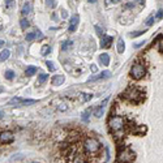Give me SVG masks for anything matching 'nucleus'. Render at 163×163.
I'll use <instances>...</instances> for the list:
<instances>
[{
	"instance_id": "f257e3e1",
	"label": "nucleus",
	"mask_w": 163,
	"mask_h": 163,
	"mask_svg": "<svg viewBox=\"0 0 163 163\" xmlns=\"http://www.w3.org/2000/svg\"><path fill=\"white\" fill-rule=\"evenodd\" d=\"M121 97H123L124 99L132 102V103H140L142 101L144 94H142L141 90H138L137 88H135V86H129V88L121 94Z\"/></svg>"
},
{
	"instance_id": "f03ea898",
	"label": "nucleus",
	"mask_w": 163,
	"mask_h": 163,
	"mask_svg": "<svg viewBox=\"0 0 163 163\" xmlns=\"http://www.w3.org/2000/svg\"><path fill=\"white\" fill-rule=\"evenodd\" d=\"M84 149L88 151V153L94 154V153H97V151L101 149V144H99V141H98L97 138L88 137L85 140V142H84Z\"/></svg>"
},
{
	"instance_id": "7ed1b4c3",
	"label": "nucleus",
	"mask_w": 163,
	"mask_h": 163,
	"mask_svg": "<svg viewBox=\"0 0 163 163\" xmlns=\"http://www.w3.org/2000/svg\"><path fill=\"white\" fill-rule=\"evenodd\" d=\"M108 127L110 129L112 132H118V131H121L124 128V120L121 116H118V115H114L112 118H110L108 120Z\"/></svg>"
},
{
	"instance_id": "20e7f679",
	"label": "nucleus",
	"mask_w": 163,
	"mask_h": 163,
	"mask_svg": "<svg viewBox=\"0 0 163 163\" xmlns=\"http://www.w3.org/2000/svg\"><path fill=\"white\" fill-rule=\"evenodd\" d=\"M145 73H146V69H145V67L140 63H136L131 69V76H132L133 80H141L145 76Z\"/></svg>"
},
{
	"instance_id": "39448f33",
	"label": "nucleus",
	"mask_w": 163,
	"mask_h": 163,
	"mask_svg": "<svg viewBox=\"0 0 163 163\" xmlns=\"http://www.w3.org/2000/svg\"><path fill=\"white\" fill-rule=\"evenodd\" d=\"M133 159H135V154L131 149H123L118 155V161L120 163H132Z\"/></svg>"
},
{
	"instance_id": "423d86ee",
	"label": "nucleus",
	"mask_w": 163,
	"mask_h": 163,
	"mask_svg": "<svg viewBox=\"0 0 163 163\" xmlns=\"http://www.w3.org/2000/svg\"><path fill=\"white\" fill-rule=\"evenodd\" d=\"M68 157H69V158H68L69 163H84L85 162V155L81 153L80 150L71 149V150H69Z\"/></svg>"
},
{
	"instance_id": "0eeeda50",
	"label": "nucleus",
	"mask_w": 163,
	"mask_h": 163,
	"mask_svg": "<svg viewBox=\"0 0 163 163\" xmlns=\"http://www.w3.org/2000/svg\"><path fill=\"white\" fill-rule=\"evenodd\" d=\"M13 140H15V136L10 131H4L0 133V142L2 144H10Z\"/></svg>"
},
{
	"instance_id": "6e6552de",
	"label": "nucleus",
	"mask_w": 163,
	"mask_h": 163,
	"mask_svg": "<svg viewBox=\"0 0 163 163\" xmlns=\"http://www.w3.org/2000/svg\"><path fill=\"white\" fill-rule=\"evenodd\" d=\"M78 22H80V16H78V15L72 16L71 20H69L68 30H69V31H76V29H77V26H78Z\"/></svg>"
},
{
	"instance_id": "1a4fd4ad",
	"label": "nucleus",
	"mask_w": 163,
	"mask_h": 163,
	"mask_svg": "<svg viewBox=\"0 0 163 163\" xmlns=\"http://www.w3.org/2000/svg\"><path fill=\"white\" fill-rule=\"evenodd\" d=\"M110 76H111V73H110L108 71H104V72H101L97 76H93V77H90L88 81L89 82H93V81H98V80H103V78H108Z\"/></svg>"
},
{
	"instance_id": "9d476101",
	"label": "nucleus",
	"mask_w": 163,
	"mask_h": 163,
	"mask_svg": "<svg viewBox=\"0 0 163 163\" xmlns=\"http://www.w3.org/2000/svg\"><path fill=\"white\" fill-rule=\"evenodd\" d=\"M111 44H112V37L104 36L101 39V48H108V47H111Z\"/></svg>"
},
{
	"instance_id": "9b49d317",
	"label": "nucleus",
	"mask_w": 163,
	"mask_h": 163,
	"mask_svg": "<svg viewBox=\"0 0 163 163\" xmlns=\"http://www.w3.org/2000/svg\"><path fill=\"white\" fill-rule=\"evenodd\" d=\"M64 80H65V78H64V76H55V77L54 78H52V85H54V86H60V85H63L64 84Z\"/></svg>"
},
{
	"instance_id": "f8f14e48",
	"label": "nucleus",
	"mask_w": 163,
	"mask_h": 163,
	"mask_svg": "<svg viewBox=\"0 0 163 163\" xmlns=\"http://www.w3.org/2000/svg\"><path fill=\"white\" fill-rule=\"evenodd\" d=\"M99 61L103 64V65H108V64H110V56H108V54H101Z\"/></svg>"
},
{
	"instance_id": "ddd939ff",
	"label": "nucleus",
	"mask_w": 163,
	"mask_h": 163,
	"mask_svg": "<svg viewBox=\"0 0 163 163\" xmlns=\"http://www.w3.org/2000/svg\"><path fill=\"white\" fill-rule=\"evenodd\" d=\"M10 56V51L9 50H3L0 52V61H5Z\"/></svg>"
},
{
	"instance_id": "4468645a",
	"label": "nucleus",
	"mask_w": 163,
	"mask_h": 163,
	"mask_svg": "<svg viewBox=\"0 0 163 163\" xmlns=\"http://www.w3.org/2000/svg\"><path fill=\"white\" fill-rule=\"evenodd\" d=\"M124 51H125V42L123 39H119V42H118V52H119V54H123Z\"/></svg>"
},
{
	"instance_id": "2eb2a0df",
	"label": "nucleus",
	"mask_w": 163,
	"mask_h": 163,
	"mask_svg": "<svg viewBox=\"0 0 163 163\" xmlns=\"http://www.w3.org/2000/svg\"><path fill=\"white\" fill-rule=\"evenodd\" d=\"M30 10H31V4L30 3H25L24 7H22V15L26 16V15L30 13Z\"/></svg>"
},
{
	"instance_id": "dca6fc26",
	"label": "nucleus",
	"mask_w": 163,
	"mask_h": 163,
	"mask_svg": "<svg viewBox=\"0 0 163 163\" xmlns=\"http://www.w3.org/2000/svg\"><path fill=\"white\" fill-rule=\"evenodd\" d=\"M46 80H48V74L47 73H40L38 76V84H43Z\"/></svg>"
},
{
	"instance_id": "f3484780",
	"label": "nucleus",
	"mask_w": 163,
	"mask_h": 163,
	"mask_svg": "<svg viewBox=\"0 0 163 163\" xmlns=\"http://www.w3.org/2000/svg\"><path fill=\"white\" fill-rule=\"evenodd\" d=\"M36 72H37V68H36V67H33V65L27 67V68H26V71H25L26 76H33V74L36 73Z\"/></svg>"
},
{
	"instance_id": "a211bd4d",
	"label": "nucleus",
	"mask_w": 163,
	"mask_h": 163,
	"mask_svg": "<svg viewBox=\"0 0 163 163\" xmlns=\"http://www.w3.org/2000/svg\"><path fill=\"white\" fill-rule=\"evenodd\" d=\"M50 52H51V47H50V46H48V44H46V46H43V47H42V50H40V54H42L43 56H46V55H48V54H50Z\"/></svg>"
},
{
	"instance_id": "6ab92c4d",
	"label": "nucleus",
	"mask_w": 163,
	"mask_h": 163,
	"mask_svg": "<svg viewBox=\"0 0 163 163\" xmlns=\"http://www.w3.org/2000/svg\"><path fill=\"white\" fill-rule=\"evenodd\" d=\"M81 97H82V102H89L93 98V94H89V93H81Z\"/></svg>"
},
{
	"instance_id": "aec40b11",
	"label": "nucleus",
	"mask_w": 163,
	"mask_h": 163,
	"mask_svg": "<svg viewBox=\"0 0 163 163\" xmlns=\"http://www.w3.org/2000/svg\"><path fill=\"white\" fill-rule=\"evenodd\" d=\"M103 112H104V106H101V107H98V108L95 110V112H94L95 118H101V116L103 115Z\"/></svg>"
},
{
	"instance_id": "412c9836",
	"label": "nucleus",
	"mask_w": 163,
	"mask_h": 163,
	"mask_svg": "<svg viewBox=\"0 0 163 163\" xmlns=\"http://www.w3.org/2000/svg\"><path fill=\"white\" fill-rule=\"evenodd\" d=\"M91 112V110L90 108H88V110H86V111L82 114V121H84V123H88V121H89V114Z\"/></svg>"
},
{
	"instance_id": "4be33fe9",
	"label": "nucleus",
	"mask_w": 163,
	"mask_h": 163,
	"mask_svg": "<svg viewBox=\"0 0 163 163\" xmlns=\"http://www.w3.org/2000/svg\"><path fill=\"white\" fill-rule=\"evenodd\" d=\"M20 25H21V29H22V30H26V29L29 27V22H27L26 19H22V20L20 21Z\"/></svg>"
},
{
	"instance_id": "5701e85b",
	"label": "nucleus",
	"mask_w": 163,
	"mask_h": 163,
	"mask_svg": "<svg viewBox=\"0 0 163 163\" xmlns=\"http://www.w3.org/2000/svg\"><path fill=\"white\" fill-rule=\"evenodd\" d=\"M21 102H22V98H17V97H15V98H12V99L9 101V104H21Z\"/></svg>"
},
{
	"instance_id": "b1692460",
	"label": "nucleus",
	"mask_w": 163,
	"mask_h": 163,
	"mask_svg": "<svg viewBox=\"0 0 163 163\" xmlns=\"http://www.w3.org/2000/svg\"><path fill=\"white\" fill-rule=\"evenodd\" d=\"M154 20H155V17H154L153 15H151V16L148 17V20L145 21V24H146V26H151V25L154 24Z\"/></svg>"
},
{
	"instance_id": "393cba45",
	"label": "nucleus",
	"mask_w": 163,
	"mask_h": 163,
	"mask_svg": "<svg viewBox=\"0 0 163 163\" xmlns=\"http://www.w3.org/2000/svg\"><path fill=\"white\" fill-rule=\"evenodd\" d=\"M46 65H47V68H48V71H50V72H54V71H55V65H54V61H51V60H47V61H46Z\"/></svg>"
},
{
	"instance_id": "a878e982",
	"label": "nucleus",
	"mask_w": 163,
	"mask_h": 163,
	"mask_svg": "<svg viewBox=\"0 0 163 163\" xmlns=\"http://www.w3.org/2000/svg\"><path fill=\"white\" fill-rule=\"evenodd\" d=\"M144 33H145V30H137V31H135V33H131V34H129V37H131V38H136V37L142 36Z\"/></svg>"
},
{
	"instance_id": "bb28decb",
	"label": "nucleus",
	"mask_w": 163,
	"mask_h": 163,
	"mask_svg": "<svg viewBox=\"0 0 163 163\" xmlns=\"http://www.w3.org/2000/svg\"><path fill=\"white\" fill-rule=\"evenodd\" d=\"M72 44H73V43L71 42V40H69V42H64L63 46H61V50H63V51H65V50H68V48H71V47H72Z\"/></svg>"
},
{
	"instance_id": "cd10ccee",
	"label": "nucleus",
	"mask_w": 163,
	"mask_h": 163,
	"mask_svg": "<svg viewBox=\"0 0 163 163\" xmlns=\"http://www.w3.org/2000/svg\"><path fill=\"white\" fill-rule=\"evenodd\" d=\"M13 77H15V72L13 71H7V72H5V78H7V80H13Z\"/></svg>"
},
{
	"instance_id": "c85d7f7f",
	"label": "nucleus",
	"mask_w": 163,
	"mask_h": 163,
	"mask_svg": "<svg viewBox=\"0 0 163 163\" xmlns=\"http://www.w3.org/2000/svg\"><path fill=\"white\" fill-rule=\"evenodd\" d=\"M34 38H37L36 33H29L27 36H26V40H27V42H30V40H33Z\"/></svg>"
},
{
	"instance_id": "c756f323",
	"label": "nucleus",
	"mask_w": 163,
	"mask_h": 163,
	"mask_svg": "<svg viewBox=\"0 0 163 163\" xmlns=\"http://www.w3.org/2000/svg\"><path fill=\"white\" fill-rule=\"evenodd\" d=\"M145 132H146V128L145 127H140L137 131H135L136 135H142V133H145Z\"/></svg>"
},
{
	"instance_id": "7c9ffc66",
	"label": "nucleus",
	"mask_w": 163,
	"mask_h": 163,
	"mask_svg": "<svg viewBox=\"0 0 163 163\" xmlns=\"http://www.w3.org/2000/svg\"><path fill=\"white\" fill-rule=\"evenodd\" d=\"M46 5L48 8H54L55 7V0H46Z\"/></svg>"
},
{
	"instance_id": "2f4dec72",
	"label": "nucleus",
	"mask_w": 163,
	"mask_h": 163,
	"mask_svg": "<svg viewBox=\"0 0 163 163\" xmlns=\"http://www.w3.org/2000/svg\"><path fill=\"white\" fill-rule=\"evenodd\" d=\"M95 30H97V34H98V36H103V33H104V31H103V29H102V27H99V26L97 25V26H95Z\"/></svg>"
},
{
	"instance_id": "473e14b6",
	"label": "nucleus",
	"mask_w": 163,
	"mask_h": 163,
	"mask_svg": "<svg viewBox=\"0 0 163 163\" xmlns=\"http://www.w3.org/2000/svg\"><path fill=\"white\" fill-rule=\"evenodd\" d=\"M59 110H60V111H67L68 106H67L65 103H61V104H59Z\"/></svg>"
},
{
	"instance_id": "72a5a7b5",
	"label": "nucleus",
	"mask_w": 163,
	"mask_h": 163,
	"mask_svg": "<svg viewBox=\"0 0 163 163\" xmlns=\"http://www.w3.org/2000/svg\"><path fill=\"white\" fill-rule=\"evenodd\" d=\"M13 4H15V0H5V5H7V8H10Z\"/></svg>"
},
{
	"instance_id": "f704fd0d",
	"label": "nucleus",
	"mask_w": 163,
	"mask_h": 163,
	"mask_svg": "<svg viewBox=\"0 0 163 163\" xmlns=\"http://www.w3.org/2000/svg\"><path fill=\"white\" fill-rule=\"evenodd\" d=\"M157 17H158V19H163V9H159V10H158V13H157Z\"/></svg>"
},
{
	"instance_id": "c9c22d12",
	"label": "nucleus",
	"mask_w": 163,
	"mask_h": 163,
	"mask_svg": "<svg viewBox=\"0 0 163 163\" xmlns=\"http://www.w3.org/2000/svg\"><path fill=\"white\" fill-rule=\"evenodd\" d=\"M145 42H146V40H142V42H140V43H136V44H135V47H136V48H140L141 46L145 44Z\"/></svg>"
},
{
	"instance_id": "e433bc0d",
	"label": "nucleus",
	"mask_w": 163,
	"mask_h": 163,
	"mask_svg": "<svg viewBox=\"0 0 163 163\" xmlns=\"http://www.w3.org/2000/svg\"><path fill=\"white\" fill-rule=\"evenodd\" d=\"M91 71L93 72H97V67L95 65H91Z\"/></svg>"
},
{
	"instance_id": "4c0bfd02",
	"label": "nucleus",
	"mask_w": 163,
	"mask_h": 163,
	"mask_svg": "<svg viewBox=\"0 0 163 163\" xmlns=\"http://www.w3.org/2000/svg\"><path fill=\"white\" fill-rule=\"evenodd\" d=\"M61 16L63 17H67V12H65V10H63V12H61Z\"/></svg>"
},
{
	"instance_id": "58836bf2",
	"label": "nucleus",
	"mask_w": 163,
	"mask_h": 163,
	"mask_svg": "<svg viewBox=\"0 0 163 163\" xmlns=\"http://www.w3.org/2000/svg\"><path fill=\"white\" fill-rule=\"evenodd\" d=\"M3 46H4V40L0 39V47H3Z\"/></svg>"
},
{
	"instance_id": "ea45409f",
	"label": "nucleus",
	"mask_w": 163,
	"mask_h": 163,
	"mask_svg": "<svg viewBox=\"0 0 163 163\" xmlns=\"http://www.w3.org/2000/svg\"><path fill=\"white\" fill-rule=\"evenodd\" d=\"M127 8H133V4H127Z\"/></svg>"
},
{
	"instance_id": "a19ab883",
	"label": "nucleus",
	"mask_w": 163,
	"mask_h": 163,
	"mask_svg": "<svg viewBox=\"0 0 163 163\" xmlns=\"http://www.w3.org/2000/svg\"><path fill=\"white\" fill-rule=\"evenodd\" d=\"M111 2H112L114 4H116V3H119V2H120V0H111Z\"/></svg>"
},
{
	"instance_id": "79ce46f5",
	"label": "nucleus",
	"mask_w": 163,
	"mask_h": 163,
	"mask_svg": "<svg viewBox=\"0 0 163 163\" xmlns=\"http://www.w3.org/2000/svg\"><path fill=\"white\" fill-rule=\"evenodd\" d=\"M88 2H89V3H95L97 0H88Z\"/></svg>"
},
{
	"instance_id": "37998d69",
	"label": "nucleus",
	"mask_w": 163,
	"mask_h": 163,
	"mask_svg": "<svg viewBox=\"0 0 163 163\" xmlns=\"http://www.w3.org/2000/svg\"><path fill=\"white\" fill-rule=\"evenodd\" d=\"M0 119H3V112L0 111Z\"/></svg>"
},
{
	"instance_id": "c03bdc74",
	"label": "nucleus",
	"mask_w": 163,
	"mask_h": 163,
	"mask_svg": "<svg viewBox=\"0 0 163 163\" xmlns=\"http://www.w3.org/2000/svg\"><path fill=\"white\" fill-rule=\"evenodd\" d=\"M3 91V88H0V93H2Z\"/></svg>"
},
{
	"instance_id": "a18cd8bd",
	"label": "nucleus",
	"mask_w": 163,
	"mask_h": 163,
	"mask_svg": "<svg viewBox=\"0 0 163 163\" xmlns=\"http://www.w3.org/2000/svg\"><path fill=\"white\" fill-rule=\"evenodd\" d=\"M31 163H39V162H31Z\"/></svg>"
}]
</instances>
